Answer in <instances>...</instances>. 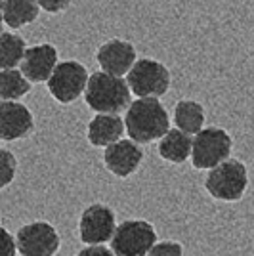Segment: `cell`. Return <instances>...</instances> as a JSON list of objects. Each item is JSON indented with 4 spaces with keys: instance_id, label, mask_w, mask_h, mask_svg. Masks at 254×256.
Returning <instances> with one entry per match:
<instances>
[{
    "instance_id": "23",
    "label": "cell",
    "mask_w": 254,
    "mask_h": 256,
    "mask_svg": "<svg viewBox=\"0 0 254 256\" xmlns=\"http://www.w3.org/2000/svg\"><path fill=\"white\" fill-rule=\"evenodd\" d=\"M76 256H116V254L111 248H107L106 245H88L84 248H80Z\"/></svg>"
},
{
    "instance_id": "1",
    "label": "cell",
    "mask_w": 254,
    "mask_h": 256,
    "mask_svg": "<svg viewBox=\"0 0 254 256\" xmlns=\"http://www.w3.org/2000/svg\"><path fill=\"white\" fill-rule=\"evenodd\" d=\"M124 124L130 140L142 146L168 134L170 117L159 98H138L126 109Z\"/></svg>"
},
{
    "instance_id": "14",
    "label": "cell",
    "mask_w": 254,
    "mask_h": 256,
    "mask_svg": "<svg viewBox=\"0 0 254 256\" xmlns=\"http://www.w3.org/2000/svg\"><path fill=\"white\" fill-rule=\"evenodd\" d=\"M126 124L118 115H96L86 128V138L94 148H109L122 140Z\"/></svg>"
},
{
    "instance_id": "5",
    "label": "cell",
    "mask_w": 254,
    "mask_h": 256,
    "mask_svg": "<svg viewBox=\"0 0 254 256\" xmlns=\"http://www.w3.org/2000/svg\"><path fill=\"white\" fill-rule=\"evenodd\" d=\"M88 80H90V75H88L86 65L76 60H65L56 67L46 86H48L50 96L58 104L69 106L84 94L88 88Z\"/></svg>"
},
{
    "instance_id": "10",
    "label": "cell",
    "mask_w": 254,
    "mask_h": 256,
    "mask_svg": "<svg viewBox=\"0 0 254 256\" xmlns=\"http://www.w3.org/2000/svg\"><path fill=\"white\" fill-rule=\"evenodd\" d=\"M96 60L104 73L113 76H124L136 65L138 56H136V48L132 42L120 40V38H111L98 48Z\"/></svg>"
},
{
    "instance_id": "15",
    "label": "cell",
    "mask_w": 254,
    "mask_h": 256,
    "mask_svg": "<svg viewBox=\"0 0 254 256\" xmlns=\"http://www.w3.org/2000/svg\"><path fill=\"white\" fill-rule=\"evenodd\" d=\"M159 157L172 164H182L193 153V138L178 128H170L168 134L159 140Z\"/></svg>"
},
{
    "instance_id": "13",
    "label": "cell",
    "mask_w": 254,
    "mask_h": 256,
    "mask_svg": "<svg viewBox=\"0 0 254 256\" xmlns=\"http://www.w3.org/2000/svg\"><path fill=\"white\" fill-rule=\"evenodd\" d=\"M34 128V117L31 109L20 102L0 104V138L4 142L27 138Z\"/></svg>"
},
{
    "instance_id": "12",
    "label": "cell",
    "mask_w": 254,
    "mask_h": 256,
    "mask_svg": "<svg viewBox=\"0 0 254 256\" xmlns=\"http://www.w3.org/2000/svg\"><path fill=\"white\" fill-rule=\"evenodd\" d=\"M144 150L134 140H120L104 151V164L116 178H128L140 168Z\"/></svg>"
},
{
    "instance_id": "7",
    "label": "cell",
    "mask_w": 254,
    "mask_h": 256,
    "mask_svg": "<svg viewBox=\"0 0 254 256\" xmlns=\"http://www.w3.org/2000/svg\"><path fill=\"white\" fill-rule=\"evenodd\" d=\"M155 245L157 232L148 220H124L111 239V250L116 256H148Z\"/></svg>"
},
{
    "instance_id": "24",
    "label": "cell",
    "mask_w": 254,
    "mask_h": 256,
    "mask_svg": "<svg viewBox=\"0 0 254 256\" xmlns=\"http://www.w3.org/2000/svg\"><path fill=\"white\" fill-rule=\"evenodd\" d=\"M2 248H4V254L2 256H16V250H18V241L12 237V234L6 230V228H2Z\"/></svg>"
},
{
    "instance_id": "19",
    "label": "cell",
    "mask_w": 254,
    "mask_h": 256,
    "mask_svg": "<svg viewBox=\"0 0 254 256\" xmlns=\"http://www.w3.org/2000/svg\"><path fill=\"white\" fill-rule=\"evenodd\" d=\"M31 92V82L22 69H8L0 73V98L2 102H20Z\"/></svg>"
},
{
    "instance_id": "17",
    "label": "cell",
    "mask_w": 254,
    "mask_h": 256,
    "mask_svg": "<svg viewBox=\"0 0 254 256\" xmlns=\"http://www.w3.org/2000/svg\"><path fill=\"white\" fill-rule=\"evenodd\" d=\"M204 107L195 100H180L174 106V124L190 136H197L201 132L204 128Z\"/></svg>"
},
{
    "instance_id": "11",
    "label": "cell",
    "mask_w": 254,
    "mask_h": 256,
    "mask_svg": "<svg viewBox=\"0 0 254 256\" xmlns=\"http://www.w3.org/2000/svg\"><path fill=\"white\" fill-rule=\"evenodd\" d=\"M58 65H60V56H58L56 46L50 42H42L34 44L27 50L20 67L31 84H42L50 80Z\"/></svg>"
},
{
    "instance_id": "21",
    "label": "cell",
    "mask_w": 254,
    "mask_h": 256,
    "mask_svg": "<svg viewBox=\"0 0 254 256\" xmlns=\"http://www.w3.org/2000/svg\"><path fill=\"white\" fill-rule=\"evenodd\" d=\"M148 256H184V246L176 241H160L151 248Z\"/></svg>"
},
{
    "instance_id": "2",
    "label": "cell",
    "mask_w": 254,
    "mask_h": 256,
    "mask_svg": "<svg viewBox=\"0 0 254 256\" xmlns=\"http://www.w3.org/2000/svg\"><path fill=\"white\" fill-rule=\"evenodd\" d=\"M84 102L98 115H118L132 104V90L122 76L98 71L90 75Z\"/></svg>"
},
{
    "instance_id": "20",
    "label": "cell",
    "mask_w": 254,
    "mask_h": 256,
    "mask_svg": "<svg viewBox=\"0 0 254 256\" xmlns=\"http://www.w3.org/2000/svg\"><path fill=\"white\" fill-rule=\"evenodd\" d=\"M0 162H2V182H0V188L6 190L10 186L14 178H16V168H18V160L16 155L8 150L0 151Z\"/></svg>"
},
{
    "instance_id": "4",
    "label": "cell",
    "mask_w": 254,
    "mask_h": 256,
    "mask_svg": "<svg viewBox=\"0 0 254 256\" xmlns=\"http://www.w3.org/2000/svg\"><path fill=\"white\" fill-rule=\"evenodd\" d=\"M233 140L230 132L220 126L202 128L197 136H193V153L191 164L197 170H212L218 164L232 159Z\"/></svg>"
},
{
    "instance_id": "22",
    "label": "cell",
    "mask_w": 254,
    "mask_h": 256,
    "mask_svg": "<svg viewBox=\"0 0 254 256\" xmlns=\"http://www.w3.org/2000/svg\"><path fill=\"white\" fill-rule=\"evenodd\" d=\"M69 4H71V0H38V6H40V10H44L46 14H62L69 8Z\"/></svg>"
},
{
    "instance_id": "9",
    "label": "cell",
    "mask_w": 254,
    "mask_h": 256,
    "mask_svg": "<svg viewBox=\"0 0 254 256\" xmlns=\"http://www.w3.org/2000/svg\"><path fill=\"white\" fill-rule=\"evenodd\" d=\"M116 232L115 212L102 203H94L86 206L80 214L78 235L86 245H104L113 239Z\"/></svg>"
},
{
    "instance_id": "18",
    "label": "cell",
    "mask_w": 254,
    "mask_h": 256,
    "mask_svg": "<svg viewBox=\"0 0 254 256\" xmlns=\"http://www.w3.org/2000/svg\"><path fill=\"white\" fill-rule=\"evenodd\" d=\"M27 50L29 48H27V42H25L23 36L2 31V34H0V64H2V71L16 69L18 65H22Z\"/></svg>"
},
{
    "instance_id": "6",
    "label": "cell",
    "mask_w": 254,
    "mask_h": 256,
    "mask_svg": "<svg viewBox=\"0 0 254 256\" xmlns=\"http://www.w3.org/2000/svg\"><path fill=\"white\" fill-rule=\"evenodd\" d=\"M170 71L164 64L151 58H140L132 71L126 75V82L132 94L138 98H160L170 88Z\"/></svg>"
},
{
    "instance_id": "16",
    "label": "cell",
    "mask_w": 254,
    "mask_h": 256,
    "mask_svg": "<svg viewBox=\"0 0 254 256\" xmlns=\"http://www.w3.org/2000/svg\"><path fill=\"white\" fill-rule=\"evenodd\" d=\"M2 22L10 29H22L29 23L36 22L40 16L38 0H2Z\"/></svg>"
},
{
    "instance_id": "3",
    "label": "cell",
    "mask_w": 254,
    "mask_h": 256,
    "mask_svg": "<svg viewBox=\"0 0 254 256\" xmlns=\"http://www.w3.org/2000/svg\"><path fill=\"white\" fill-rule=\"evenodd\" d=\"M248 188V170L241 160L228 159L218 164L216 168L208 170L204 178V190L216 201L235 203L243 199Z\"/></svg>"
},
{
    "instance_id": "8",
    "label": "cell",
    "mask_w": 254,
    "mask_h": 256,
    "mask_svg": "<svg viewBox=\"0 0 254 256\" xmlns=\"http://www.w3.org/2000/svg\"><path fill=\"white\" fill-rule=\"evenodd\" d=\"M18 252L22 256H54L62 245L58 230L50 222H31L20 228L16 235Z\"/></svg>"
}]
</instances>
